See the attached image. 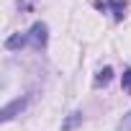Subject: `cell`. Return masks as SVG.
<instances>
[{
	"mask_svg": "<svg viewBox=\"0 0 131 131\" xmlns=\"http://www.w3.org/2000/svg\"><path fill=\"white\" fill-rule=\"evenodd\" d=\"M116 131H131V111L118 121V128H116Z\"/></svg>",
	"mask_w": 131,
	"mask_h": 131,
	"instance_id": "cell-4",
	"label": "cell"
},
{
	"mask_svg": "<svg viewBox=\"0 0 131 131\" xmlns=\"http://www.w3.org/2000/svg\"><path fill=\"white\" fill-rule=\"evenodd\" d=\"M23 108H26V98H23V100L18 98V100H13V103H8V105L3 108V116H0V118H3V121H10V118H13L16 113H21Z\"/></svg>",
	"mask_w": 131,
	"mask_h": 131,
	"instance_id": "cell-2",
	"label": "cell"
},
{
	"mask_svg": "<svg viewBox=\"0 0 131 131\" xmlns=\"http://www.w3.org/2000/svg\"><path fill=\"white\" fill-rule=\"evenodd\" d=\"M26 41H28V46H34V49H44V46H46V26H44V23H34V26L26 31Z\"/></svg>",
	"mask_w": 131,
	"mask_h": 131,
	"instance_id": "cell-1",
	"label": "cell"
},
{
	"mask_svg": "<svg viewBox=\"0 0 131 131\" xmlns=\"http://www.w3.org/2000/svg\"><path fill=\"white\" fill-rule=\"evenodd\" d=\"M111 75H113V70H111V67H103V70L98 72V77H95V85H108V82H111Z\"/></svg>",
	"mask_w": 131,
	"mask_h": 131,
	"instance_id": "cell-3",
	"label": "cell"
}]
</instances>
